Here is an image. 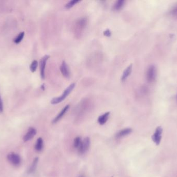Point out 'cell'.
I'll return each mask as SVG.
<instances>
[{"label":"cell","instance_id":"obj_6","mask_svg":"<svg viewBox=\"0 0 177 177\" xmlns=\"http://www.w3.org/2000/svg\"><path fill=\"white\" fill-rule=\"evenodd\" d=\"M163 133L162 128L159 126L156 128L155 132L152 136V140L154 141L156 145H159L162 139V133Z\"/></svg>","mask_w":177,"mask_h":177},{"label":"cell","instance_id":"obj_11","mask_svg":"<svg viewBox=\"0 0 177 177\" xmlns=\"http://www.w3.org/2000/svg\"><path fill=\"white\" fill-rule=\"evenodd\" d=\"M132 132V129L131 128H125L124 129L120 130L119 132H118L116 135V137L118 138H120L123 137L127 136L128 135L130 134Z\"/></svg>","mask_w":177,"mask_h":177},{"label":"cell","instance_id":"obj_8","mask_svg":"<svg viewBox=\"0 0 177 177\" xmlns=\"http://www.w3.org/2000/svg\"><path fill=\"white\" fill-rule=\"evenodd\" d=\"M36 130L34 128L30 127L28 132L25 134V135L23 138V140L24 142H27V141H30L33 138L34 136L36 135Z\"/></svg>","mask_w":177,"mask_h":177},{"label":"cell","instance_id":"obj_14","mask_svg":"<svg viewBox=\"0 0 177 177\" xmlns=\"http://www.w3.org/2000/svg\"><path fill=\"white\" fill-rule=\"evenodd\" d=\"M125 2V1L124 0L117 1L116 2V3L114 4L113 7H112L114 11H116L121 9L124 5Z\"/></svg>","mask_w":177,"mask_h":177},{"label":"cell","instance_id":"obj_24","mask_svg":"<svg viewBox=\"0 0 177 177\" xmlns=\"http://www.w3.org/2000/svg\"><path fill=\"white\" fill-rule=\"evenodd\" d=\"M79 177H84V176H80Z\"/></svg>","mask_w":177,"mask_h":177},{"label":"cell","instance_id":"obj_20","mask_svg":"<svg viewBox=\"0 0 177 177\" xmlns=\"http://www.w3.org/2000/svg\"><path fill=\"white\" fill-rule=\"evenodd\" d=\"M38 66V62L36 60H34L32 64H31L30 69L32 72H34L36 71V69Z\"/></svg>","mask_w":177,"mask_h":177},{"label":"cell","instance_id":"obj_19","mask_svg":"<svg viewBox=\"0 0 177 177\" xmlns=\"http://www.w3.org/2000/svg\"><path fill=\"white\" fill-rule=\"evenodd\" d=\"M81 138L79 137H77L76 138H75L74 139V145L75 148H77V149H79V148L80 147V145L81 144Z\"/></svg>","mask_w":177,"mask_h":177},{"label":"cell","instance_id":"obj_5","mask_svg":"<svg viewBox=\"0 0 177 177\" xmlns=\"http://www.w3.org/2000/svg\"><path fill=\"white\" fill-rule=\"evenodd\" d=\"M90 145V139L88 137H86L83 139V141H82L81 144L78 149L79 152L80 154H83L85 153H86L88 150Z\"/></svg>","mask_w":177,"mask_h":177},{"label":"cell","instance_id":"obj_23","mask_svg":"<svg viewBox=\"0 0 177 177\" xmlns=\"http://www.w3.org/2000/svg\"><path fill=\"white\" fill-rule=\"evenodd\" d=\"M173 12H174V14H177V8H176V9H174V11H173Z\"/></svg>","mask_w":177,"mask_h":177},{"label":"cell","instance_id":"obj_15","mask_svg":"<svg viewBox=\"0 0 177 177\" xmlns=\"http://www.w3.org/2000/svg\"><path fill=\"white\" fill-rule=\"evenodd\" d=\"M43 148V140L42 138H39L36 141L35 149L37 151H41Z\"/></svg>","mask_w":177,"mask_h":177},{"label":"cell","instance_id":"obj_10","mask_svg":"<svg viewBox=\"0 0 177 177\" xmlns=\"http://www.w3.org/2000/svg\"><path fill=\"white\" fill-rule=\"evenodd\" d=\"M69 105H67L64 108L61 110V112L59 113L58 115L55 117L54 119L53 120V123H56L58 122L59 120L63 117V116L65 115V114L66 113L67 110L69 109Z\"/></svg>","mask_w":177,"mask_h":177},{"label":"cell","instance_id":"obj_17","mask_svg":"<svg viewBox=\"0 0 177 177\" xmlns=\"http://www.w3.org/2000/svg\"><path fill=\"white\" fill-rule=\"evenodd\" d=\"M24 36H25V32H22L20 33L18 35V36L14 40V42L16 44L19 43L20 42L22 41Z\"/></svg>","mask_w":177,"mask_h":177},{"label":"cell","instance_id":"obj_16","mask_svg":"<svg viewBox=\"0 0 177 177\" xmlns=\"http://www.w3.org/2000/svg\"><path fill=\"white\" fill-rule=\"evenodd\" d=\"M39 162V158H35V159L34 160L33 163L32 164L30 167L29 168V169L28 170V173L29 174H31L32 172H33L36 168V167L37 166V164Z\"/></svg>","mask_w":177,"mask_h":177},{"label":"cell","instance_id":"obj_18","mask_svg":"<svg viewBox=\"0 0 177 177\" xmlns=\"http://www.w3.org/2000/svg\"><path fill=\"white\" fill-rule=\"evenodd\" d=\"M80 2V1H78V0H73V1H69V2L67 3V4L65 5V8L67 9H69V8H71L73 6L75 5V4H76L77 3H79Z\"/></svg>","mask_w":177,"mask_h":177},{"label":"cell","instance_id":"obj_3","mask_svg":"<svg viewBox=\"0 0 177 177\" xmlns=\"http://www.w3.org/2000/svg\"><path fill=\"white\" fill-rule=\"evenodd\" d=\"M7 158L9 163L14 166H17L21 164V158L19 155L15 153H11L7 155Z\"/></svg>","mask_w":177,"mask_h":177},{"label":"cell","instance_id":"obj_1","mask_svg":"<svg viewBox=\"0 0 177 177\" xmlns=\"http://www.w3.org/2000/svg\"><path fill=\"white\" fill-rule=\"evenodd\" d=\"M75 83H72V84H71L64 91L63 93L62 94L60 97H56L55 98H53V99L51 100V103L52 105H57V104H58L59 103L63 101L69 95V94L72 92V91L75 88Z\"/></svg>","mask_w":177,"mask_h":177},{"label":"cell","instance_id":"obj_12","mask_svg":"<svg viewBox=\"0 0 177 177\" xmlns=\"http://www.w3.org/2000/svg\"><path fill=\"white\" fill-rule=\"evenodd\" d=\"M132 66H133L131 64L124 71V72L123 73V74H122V77H121V80L123 82H124L125 80L127 79V78L130 74L132 71Z\"/></svg>","mask_w":177,"mask_h":177},{"label":"cell","instance_id":"obj_13","mask_svg":"<svg viewBox=\"0 0 177 177\" xmlns=\"http://www.w3.org/2000/svg\"><path fill=\"white\" fill-rule=\"evenodd\" d=\"M110 115V112H107L105 113L102 114V115L99 116V117L98 118V122L100 125H102L105 124L106 123L107 121L109 116Z\"/></svg>","mask_w":177,"mask_h":177},{"label":"cell","instance_id":"obj_2","mask_svg":"<svg viewBox=\"0 0 177 177\" xmlns=\"http://www.w3.org/2000/svg\"><path fill=\"white\" fill-rule=\"evenodd\" d=\"M87 18L86 17L81 18L78 20L75 25V34L77 37H80L81 34L83 33L84 29L86 28L87 24Z\"/></svg>","mask_w":177,"mask_h":177},{"label":"cell","instance_id":"obj_4","mask_svg":"<svg viewBox=\"0 0 177 177\" xmlns=\"http://www.w3.org/2000/svg\"><path fill=\"white\" fill-rule=\"evenodd\" d=\"M156 77V69L154 66H149L147 72V79L148 82H152L155 80Z\"/></svg>","mask_w":177,"mask_h":177},{"label":"cell","instance_id":"obj_9","mask_svg":"<svg viewBox=\"0 0 177 177\" xmlns=\"http://www.w3.org/2000/svg\"><path fill=\"white\" fill-rule=\"evenodd\" d=\"M60 70H61L62 74L64 77L67 78H69L70 75H71L70 71H69L68 66H67V63L65 62V61H63V62H62V64L60 66Z\"/></svg>","mask_w":177,"mask_h":177},{"label":"cell","instance_id":"obj_21","mask_svg":"<svg viewBox=\"0 0 177 177\" xmlns=\"http://www.w3.org/2000/svg\"><path fill=\"white\" fill-rule=\"evenodd\" d=\"M104 35L107 37H110L111 36V32L110 30L107 29L104 32Z\"/></svg>","mask_w":177,"mask_h":177},{"label":"cell","instance_id":"obj_22","mask_svg":"<svg viewBox=\"0 0 177 177\" xmlns=\"http://www.w3.org/2000/svg\"><path fill=\"white\" fill-rule=\"evenodd\" d=\"M3 111V105L2 98L1 97V94H0V113H2Z\"/></svg>","mask_w":177,"mask_h":177},{"label":"cell","instance_id":"obj_7","mask_svg":"<svg viewBox=\"0 0 177 177\" xmlns=\"http://www.w3.org/2000/svg\"><path fill=\"white\" fill-rule=\"evenodd\" d=\"M49 56L45 55L40 60V71H41V76L42 79L45 78V70L46 67V64L47 60L49 58Z\"/></svg>","mask_w":177,"mask_h":177}]
</instances>
